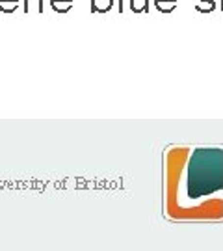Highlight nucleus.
Masks as SVG:
<instances>
[{
	"instance_id": "obj_4",
	"label": "nucleus",
	"mask_w": 223,
	"mask_h": 251,
	"mask_svg": "<svg viewBox=\"0 0 223 251\" xmlns=\"http://www.w3.org/2000/svg\"><path fill=\"white\" fill-rule=\"evenodd\" d=\"M154 6L162 13H171L173 9L177 8V0H154Z\"/></svg>"
},
{
	"instance_id": "obj_1",
	"label": "nucleus",
	"mask_w": 223,
	"mask_h": 251,
	"mask_svg": "<svg viewBox=\"0 0 223 251\" xmlns=\"http://www.w3.org/2000/svg\"><path fill=\"white\" fill-rule=\"evenodd\" d=\"M223 188V152L220 149H199L188 168V196L201 198Z\"/></svg>"
},
{
	"instance_id": "obj_6",
	"label": "nucleus",
	"mask_w": 223,
	"mask_h": 251,
	"mask_svg": "<svg viewBox=\"0 0 223 251\" xmlns=\"http://www.w3.org/2000/svg\"><path fill=\"white\" fill-rule=\"evenodd\" d=\"M32 4H36V11H37V13H43V11H45L43 0H23V11H25V13H30V9H32Z\"/></svg>"
},
{
	"instance_id": "obj_5",
	"label": "nucleus",
	"mask_w": 223,
	"mask_h": 251,
	"mask_svg": "<svg viewBox=\"0 0 223 251\" xmlns=\"http://www.w3.org/2000/svg\"><path fill=\"white\" fill-rule=\"evenodd\" d=\"M21 0H0V11L2 13H15L19 9Z\"/></svg>"
},
{
	"instance_id": "obj_3",
	"label": "nucleus",
	"mask_w": 223,
	"mask_h": 251,
	"mask_svg": "<svg viewBox=\"0 0 223 251\" xmlns=\"http://www.w3.org/2000/svg\"><path fill=\"white\" fill-rule=\"evenodd\" d=\"M74 0H50V6L56 13H69Z\"/></svg>"
},
{
	"instance_id": "obj_2",
	"label": "nucleus",
	"mask_w": 223,
	"mask_h": 251,
	"mask_svg": "<svg viewBox=\"0 0 223 251\" xmlns=\"http://www.w3.org/2000/svg\"><path fill=\"white\" fill-rule=\"evenodd\" d=\"M114 8V0H91V13H108Z\"/></svg>"
}]
</instances>
